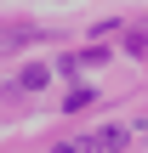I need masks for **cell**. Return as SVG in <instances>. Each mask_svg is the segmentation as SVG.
<instances>
[{"label":"cell","mask_w":148,"mask_h":153,"mask_svg":"<svg viewBox=\"0 0 148 153\" xmlns=\"http://www.w3.org/2000/svg\"><path fill=\"white\" fill-rule=\"evenodd\" d=\"M46 85H51V68H46V62H29V68L17 74V91H23V97H34V91H46Z\"/></svg>","instance_id":"cell-1"},{"label":"cell","mask_w":148,"mask_h":153,"mask_svg":"<svg viewBox=\"0 0 148 153\" xmlns=\"http://www.w3.org/2000/svg\"><path fill=\"white\" fill-rule=\"evenodd\" d=\"M34 40V28H0V51H11V45H29Z\"/></svg>","instance_id":"cell-2"},{"label":"cell","mask_w":148,"mask_h":153,"mask_svg":"<svg viewBox=\"0 0 148 153\" xmlns=\"http://www.w3.org/2000/svg\"><path fill=\"white\" fill-rule=\"evenodd\" d=\"M97 148H108V153H125V131H120V125H108V131L97 136Z\"/></svg>","instance_id":"cell-3"},{"label":"cell","mask_w":148,"mask_h":153,"mask_svg":"<svg viewBox=\"0 0 148 153\" xmlns=\"http://www.w3.org/2000/svg\"><path fill=\"white\" fill-rule=\"evenodd\" d=\"M51 153H103V148H97V136H80V142H63V148H51Z\"/></svg>","instance_id":"cell-4"}]
</instances>
